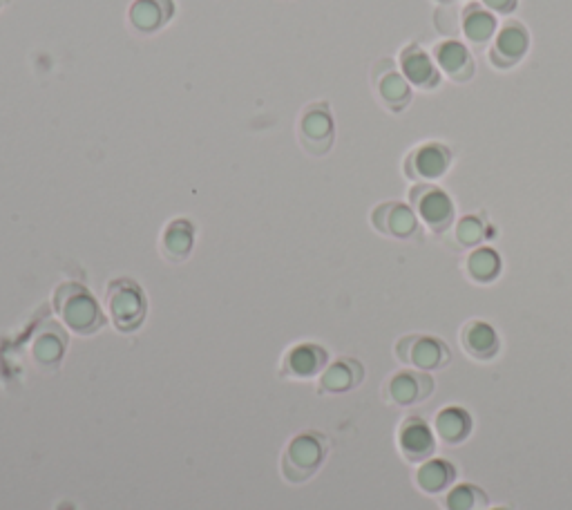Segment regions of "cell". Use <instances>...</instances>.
Instances as JSON below:
<instances>
[{"label":"cell","mask_w":572,"mask_h":510,"mask_svg":"<svg viewBox=\"0 0 572 510\" xmlns=\"http://www.w3.org/2000/svg\"><path fill=\"white\" fill-rule=\"evenodd\" d=\"M54 309L63 325L81 336H92L106 323L99 302L79 282H63L54 291Z\"/></svg>","instance_id":"obj_1"},{"label":"cell","mask_w":572,"mask_h":510,"mask_svg":"<svg viewBox=\"0 0 572 510\" xmlns=\"http://www.w3.org/2000/svg\"><path fill=\"white\" fill-rule=\"evenodd\" d=\"M329 443L320 432H302L291 439L282 455V475L289 484H304L322 468Z\"/></svg>","instance_id":"obj_2"},{"label":"cell","mask_w":572,"mask_h":510,"mask_svg":"<svg viewBox=\"0 0 572 510\" xmlns=\"http://www.w3.org/2000/svg\"><path fill=\"white\" fill-rule=\"evenodd\" d=\"M106 309L112 325L123 334L135 332L141 327L148 311V300L143 289L132 278L110 280L106 289Z\"/></svg>","instance_id":"obj_3"},{"label":"cell","mask_w":572,"mask_h":510,"mask_svg":"<svg viewBox=\"0 0 572 510\" xmlns=\"http://www.w3.org/2000/svg\"><path fill=\"white\" fill-rule=\"evenodd\" d=\"M394 354L400 365L421 372L443 370V367L452 361L450 347H447L441 338L427 334H407L398 338Z\"/></svg>","instance_id":"obj_4"},{"label":"cell","mask_w":572,"mask_h":510,"mask_svg":"<svg viewBox=\"0 0 572 510\" xmlns=\"http://www.w3.org/2000/svg\"><path fill=\"white\" fill-rule=\"evenodd\" d=\"M409 206L432 233H445L454 224V202L441 186L414 184L409 188Z\"/></svg>","instance_id":"obj_5"},{"label":"cell","mask_w":572,"mask_h":510,"mask_svg":"<svg viewBox=\"0 0 572 510\" xmlns=\"http://www.w3.org/2000/svg\"><path fill=\"white\" fill-rule=\"evenodd\" d=\"M298 137L302 148L311 157H324L333 146L336 137V126H333V115L327 101L309 103L300 112L298 119Z\"/></svg>","instance_id":"obj_6"},{"label":"cell","mask_w":572,"mask_h":510,"mask_svg":"<svg viewBox=\"0 0 572 510\" xmlns=\"http://www.w3.org/2000/svg\"><path fill=\"white\" fill-rule=\"evenodd\" d=\"M452 168V150L441 141H425L405 157L403 170L416 184H432Z\"/></svg>","instance_id":"obj_7"},{"label":"cell","mask_w":572,"mask_h":510,"mask_svg":"<svg viewBox=\"0 0 572 510\" xmlns=\"http://www.w3.org/2000/svg\"><path fill=\"white\" fill-rule=\"evenodd\" d=\"M371 83L378 94V101L389 112H403L412 103V85L405 79V74L400 72L398 65L392 59H380L374 70H371Z\"/></svg>","instance_id":"obj_8"},{"label":"cell","mask_w":572,"mask_h":510,"mask_svg":"<svg viewBox=\"0 0 572 510\" xmlns=\"http://www.w3.org/2000/svg\"><path fill=\"white\" fill-rule=\"evenodd\" d=\"M434 379L429 372L421 370H398L385 381L383 396L387 403L400 405V408H409V405H418L427 401L434 394Z\"/></svg>","instance_id":"obj_9"},{"label":"cell","mask_w":572,"mask_h":510,"mask_svg":"<svg viewBox=\"0 0 572 510\" xmlns=\"http://www.w3.org/2000/svg\"><path fill=\"white\" fill-rule=\"evenodd\" d=\"M396 446L407 464H423L436 452L434 428L423 417H405L398 425Z\"/></svg>","instance_id":"obj_10"},{"label":"cell","mask_w":572,"mask_h":510,"mask_svg":"<svg viewBox=\"0 0 572 510\" xmlns=\"http://www.w3.org/2000/svg\"><path fill=\"white\" fill-rule=\"evenodd\" d=\"M530 50V34L526 25L519 21H508L501 25L490 47L488 59L497 70H512L514 65L526 59Z\"/></svg>","instance_id":"obj_11"},{"label":"cell","mask_w":572,"mask_h":510,"mask_svg":"<svg viewBox=\"0 0 572 510\" xmlns=\"http://www.w3.org/2000/svg\"><path fill=\"white\" fill-rule=\"evenodd\" d=\"M371 226L387 238L409 240L418 233V217L405 202H383L371 211Z\"/></svg>","instance_id":"obj_12"},{"label":"cell","mask_w":572,"mask_h":510,"mask_svg":"<svg viewBox=\"0 0 572 510\" xmlns=\"http://www.w3.org/2000/svg\"><path fill=\"white\" fill-rule=\"evenodd\" d=\"M398 68L412 88L436 90L441 85V70L418 43H407L398 54Z\"/></svg>","instance_id":"obj_13"},{"label":"cell","mask_w":572,"mask_h":510,"mask_svg":"<svg viewBox=\"0 0 572 510\" xmlns=\"http://www.w3.org/2000/svg\"><path fill=\"white\" fill-rule=\"evenodd\" d=\"M327 365H329L327 349L316 343H300L293 345L289 352L284 354L280 374L284 379L309 381L313 376H320Z\"/></svg>","instance_id":"obj_14"},{"label":"cell","mask_w":572,"mask_h":510,"mask_svg":"<svg viewBox=\"0 0 572 510\" xmlns=\"http://www.w3.org/2000/svg\"><path fill=\"white\" fill-rule=\"evenodd\" d=\"M432 59L441 74L454 83H465L474 77V56L470 47L456 39H445L434 45Z\"/></svg>","instance_id":"obj_15"},{"label":"cell","mask_w":572,"mask_h":510,"mask_svg":"<svg viewBox=\"0 0 572 510\" xmlns=\"http://www.w3.org/2000/svg\"><path fill=\"white\" fill-rule=\"evenodd\" d=\"M459 343L463 352L479 363L494 361L501 352L499 332L485 320H470L461 327Z\"/></svg>","instance_id":"obj_16"},{"label":"cell","mask_w":572,"mask_h":510,"mask_svg":"<svg viewBox=\"0 0 572 510\" xmlns=\"http://www.w3.org/2000/svg\"><path fill=\"white\" fill-rule=\"evenodd\" d=\"M175 16L173 0H135L128 9V23L137 34H157Z\"/></svg>","instance_id":"obj_17"},{"label":"cell","mask_w":572,"mask_h":510,"mask_svg":"<svg viewBox=\"0 0 572 510\" xmlns=\"http://www.w3.org/2000/svg\"><path fill=\"white\" fill-rule=\"evenodd\" d=\"M365 379V367L356 358H338L324 367L318 381V392L322 394H345L356 390Z\"/></svg>","instance_id":"obj_18"},{"label":"cell","mask_w":572,"mask_h":510,"mask_svg":"<svg viewBox=\"0 0 572 510\" xmlns=\"http://www.w3.org/2000/svg\"><path fill=\"white\" fill-rule=\"evenodd\" d=\"M461 32L467 43L476 47V50H481V47L490 45L499 32L497 16H494L490 9H485L481 3L465 5L461 14Z\"/></svg>","instance_id":"obj_19"},{"label":"cell","mask_w":572,"mask_h":510,"mask_svg":"<svg viewBox=\"0 0 572 510\" xmlns=\"http://www.w3.org/2000/svg\"><path fill=\"white\" fill-rule=\"evenodd\" d=\"M472 414L461 405H447L438 410L434 417V434L445 446H461V443L472 434Z\"/></svg>","instance_id":"obj_20"},{"label":"cell","mask_w":572,"mask_h":510,"mask_svg":"<svg viewBox=\"0 0 572 510\" xmlns=\"http://www.w3.org/2000/svg\"><path fill=\"white\" fill-rule=\"evenodd\" d=\"M456 481V468L452 461L432 457L418 464L414 472V484L425 495H443L445 490H450Z\"/></svg>","instance_id":"obj_21"},{"label":"cell","mask_w":572,"mask_h":510,"mask_svg":"<svg viewBox=\"0 0 572 510\" xmlns=\"http://www.w3.org/2000/svg\"><path fill=\"white\" fill-rule=\"evenodd\" d=\"M195 244V226L188 220H173L161 235V253L168 262H184Z\"/></svg>","instance_id":"obj_22"},{"label":"cell","mask_w":572,"mask_h":510,"mask_svg":"<svg viewBox=\"0 0 572 510\" xmlns=\"http://www.w3.org/2000/svg\"><path fill=\"white\" fill-rule=\"evenodd\" d=\"M503 271V260L497 249L492 247H476L470 251L465 260V273L467 278L476 285H490V282L497 280Z\"/></svg>","instance_id":"obj_23"},{"label":"cell","mask_w":572,"mask_h":510,"mask_svg":"<svg viewBox=\"0 0 572 510\" xmlns=\"http://www.w3.org/2000/svg\"><path fill=\"white\" fill-rule=\"evenodd\" d=\"M490 504L485 490L474 484H454L441 495L443 510H485Z\"/></svg>","instance_id":"obj_24"},{"label":"cell","mask_w":572,"mask_h":510,"mask_svg":"<svg viewBox=\"0 0 572 510\" xmlns=\"http://www.w3.org/2000/svg\"><path fill=\"white\" fill-rule=\"evenodd\" d=\"M492 235L490 224L481 215H465L454 226V240L463 249H476Z\"/></svg>","instance_id":"obj_25"},{"label":"cell","mask_w":572,"mask_h":510,"mask_svg":"<svg viewBox=\"0 0 572 510\" xmlns=\"http://www.w3.org/2000/svg\"><path fill=\"white\" fill-rule=\"evenodd\" d=\"M32 354L36 358V363L41 365H56L61 361V356L65 354V336L59 332H45L43 336L36 338V343L32 347Z\"/></svg>","instance_id":"obj_26"},{"label":"cell","mask_w":572,"mask_h":510,"mask_svg":"<svg viewBox=\"0 0 572 510\" xmlns=\"http://www.w3.org/2000/svg\"><path fill=\"white\" fill-rule=\"evenodd\" d=\"M479 3H481L485 9H490V12H492L494 16H497V14L508 16V14L514 12V9H517L519 0H479Z\"/></svg>","instance_id":"obj_27"},{"label":"cell","mask_w":572,"mask_h":510,"mask_svg":"<svg viewBox=\"0 0 572 510\" xmlns=\"http://www.w3.org/2000/svg\"><path fill=\"white\" fill-rule=\"evenodd\" d=\"M485 510H512V508H508V506H494V508H485Z\"/></svg>","instance_id":"obj_28"},{"label":"cell","mask_w":572,"mask_h":510,"mask_svg":"<svg viewBox=\"0 0 572 510\" xmlns=\"http://www.w3.org/2000/svg\"><path fill=\"white\" fill-rule=\"evenodd\" d=\"M438 3H443V5H452V3H456V0H438Z\"/></svg>","instance_id":"obj_29"},{"label":"cell","mask_w":572,"mask_h":510,"mask_svg":"<svg viewBox=\"0 0 572 510\" xmlns=\"http://www.w3.org/2000/svg\"><path fill=\"white\" fill-rule=\"evenodd\" d=\"M7 3H9V0H0V9H3Z\"/></svg>","instance_id":"obj_30"}]
</instances>
